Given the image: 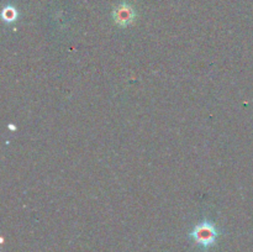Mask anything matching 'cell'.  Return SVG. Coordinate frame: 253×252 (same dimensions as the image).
<instances>
[{"label":"cell","mask_w":253,"mask_h":252,"mask_svg":"<svg viewBox=\"0 0 253 252\" xmlns=\"http://www.w3.org/2000/svg\"><path fill=\"white\" fill-rule=\"evenodd\" d=\"M17 19V11L12 6H6L2 11V20L6 24H12Z\"/></svg>","instance_id":"obj_3"},{"label":"cell","mask_w":253,"mask_h":252,"mask_svg":"<svg viewBox=\"0 0 253 252\" xmlns=\"http://www.w3.org/2000/svg\"><path fill=\"white\" fill-rule=\"evenodd\" d=\"M113 19L118 26L125 27L130 26L136 19V12L133 10V7L128 4H120L119 6H116L113 11Z\"/></svg>","instance_id":"obj_2"},{"label":"cell","mask_w":253,"mask_h":252,"mask_svg":"<svg viewBox=\"0 0 253 252\" xmlns=\"http://www.w3.org/2000/svg\"><path fill=\"white\" fill-rule=\"evenodd\" d=\"M222 235V231L215 225V222L204 219L202 222L195 225L194 229L189 232L188 236L203 249V251H208L215 246L219 237Z\"/></svg>","instance_id":"obj_1"}]
</instances>
